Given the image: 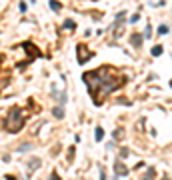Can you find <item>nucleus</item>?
Segmentation results:
<instances>
[{
	"label": "nucleus",
	"instance_id": "15",
	"mask_svg": "<svg viewBox=\"0 0 172 180\" xmlns=\"http://www.w3.org/2000/svg\"><path fill=\"white\" fill-rule=\"evenodd\" d=\"M128 20H130V22H138V20H140V14H132V18H128Z\"/></svg>",
	"mask_w": 172,
	"mask_h": 180
},
{
	"label": "nucleus",
	"instance_id": "9",
	"mask_svg": "<svg viewBox=\"0 0 172 180\" xmlns=\"http://www.w3.org/2000/svg\"><path fill=\"white\" fill-rule=\"evenodd\" d=\"M168 30H170V28H168L166 24H160V26H158V34H160V36H166Z\"/></svg>",
	"mask_w": 172,
	"mask_h": 180
},
{
	"label": "nucleus",
	"instance_id": "14",
	"mask_svg": "<svg viewBox=\"0 0 172 180\" xmlns=\"http://www.w3.org/2000/svg\"><path fill=\"white\" fill-rule=\"evenodd\" d=\"M28 150H32V144H24V146L18 148V152H28Z\"/></svg>",
	"mask_w": 172,
	"mask_h": 180
},
{
	"label": "nucleus",
	"instance_id": "13",
	"mask_svg": "<svg viewBox=\"0 0 172 180\" xmlns=\"http://www.w3.org/2000/svg\"><path fill=\"white\" fill-rule=\"evenodd\" d=\"M74 26H76V24H74V20H66V22H64V28H66V30H74Z\"/></svg>",
	"mask_w": 172,
	"mask_h": 180
},
{
	"label": "nucleus",
	"instance_id": "16",
	"mask_svg": "<svg viewBox=\"0 0 172 180\" xmlns=\"http://www.w3.org/2000/svg\"><path fill=\"white\" fill-rule=\"evenodd\" d=\"M150 34H152V30H150V26H146V34H144V36H146V38H150Z\"/></svg>",
	"mask_w": 172,
	"mask_h": 180
},
{
	"label": "nucleus",
	"instance_id": "5",
	"mask_svg": "<svg viewBox=\"0 0 172 180\" xmlns=\"http://www.w3.org/2000/svg\"><path fill=\"white\" fill-rule=\"evenodd\" d=\"M114 174H116V176H126L128 168L122 164V162H116V164H114Z\"/></svg>",
	"mask_w": 172,
	"mask_h": 180
},
{
	"label": "nucleus",
	"instance_id": "3",
	"mask_svg": "<svg viewBox=\"0 0 172 180\" xmlns=\"http://www.w3.org/2000/svg\"><path fill=\"white\" fill-rule=\"evenodd\" d=\"M90 58H92V52H88V48H86V46L78 44V62L84 64V62H88Z\"/></svg>",
	"mask_w": 172,
	"mask_h": 180
},
{
	"label": "nucleus",
	"instance_id": "1",
	"mask_svg": "<svg viewBox=\"0 0 172 180\" xmlns=\"http://www.w3.org/2000/svg\"><path fill=\"white\" fill-rule=\"evenodd\" d=\"M84 82H86V86H88V92H90L92 96L96 98V104L102 100L104 96H108L112 90L120 84L118 80H116V76H112V72L110 70H94V72H86L84 76Z\"/></svg>",
	"mask_w": 172,
	"mask_h": 180
},
{
	"label": "nucleus",
	"instance_id": "11",
	"mask_svg": "<svg viewBox=\"0 0 172 180\" xmlns=\"http://www.w3.org/2000/svg\"><path fill=\"white\" fill-rule=\"evenodd\" d=\"M162 52H164V48H162V46H154V48H152V56H160Z\"/></svg>",
	"mask_w": 172,
	"mask_h": 180
},
{
	"label": "nucleus",
	"instance_id": "10",
	"mask_svg": "<svg viewBox=\"0 0 172 180\" xmlns=\"http://www.w3.org/2000/svg\"><path fill=\"white\" fill-rule=\"evenodd\" d=\"M52 114H54L56 118H62V116H64V110H62V106H56V108L52 110Z\"/></svg>",
	"mask_w": 172,
	"mask_h": 180
},
{
	"label": "nucleus",
	"instance_id": "12",
	"mask_svg": "<svg viewBox=\"0 0 172 180\" xmlns=\"http://www.w3.org/2000/svg\"><path fill=\"white\" fill-rule=\"evenodd\" d=\"M94 138H96L98 142H100V140L104 138V130H102V128H96V134H94Z\"/></svg>",
	"mask_w": 172,
	"mask_h": 180
},
{
	"label": "nucleus",
	"instance_id": "8",
	"mask_svg": "<svg viewBox=\"0 0 172 180\" xmlns=\"http://www.w3.org/2000/svg\"><path fill=\"white\" fill-rule=\"evenodd\" d=\"M50 8H52L54 12H60L62 6H60V2H58V0H50Z\"/></svg>",
	"mask_w": 172,
	"mask_h": 180
},
{
	"label": "nucleus",
	"instance_id": "7",
	"mask_svg": "<svg viewBox=\"0 0 172 180\" xmlns=\"http://www.w3.org/2000/svg\"><path fill=\"white\" fill-rule=\"evenodd\" d=\"M130 42H132V44L136 46V48H140V46H142V36H140V34H132Z\"/></svg>",
	"mask_w": 172,
	"mask_h": 180
},
{
	"label": "nucleus",
	"instance_id": "4",
	"mask_svg": "<svg viewBox=\"0 0 172 180\" xmlns=\"http://www.w3.org/2000/svg\"><path fill=\"white\" fill-rule=\"evenodd\" d=\"M124 16H126V12H118V16H116V22H114V36H120L122 34V22H124Z\"/></svg>",
	"mask_w": 172,
	"mask_h": 180
},
{
	"label": "nucleus",
	"instance_id": "2",
	"mask_svg": "<svg viewBox=\"0 0 172 180\" xmlns=\"http://www.w3.org/2000/svg\"><path fill=\"white\" fill-rule=\"evenodd\" d=\"M22 124H24V118H22L20 108H12L10 114L6 116V122H4L6 130H8V132H18V130L22 128Z\"/></svg>",
	"mask_w": 172,
	"mask_h": 180
},
{
	"label": "nucleus",
	"instance_id": "6",
	"mask_svg": "<svg viewBox=\"0 0 172 180\" xmlns=\"http://www.w3.org/2000/svg\"><path fill=\"white\" fill-rule=\"evenodd\" d=\"M40 166V158H32V160H28V172H32L34 168Z\"/></svg>",
	"mask_w": 172,
	"mask_h": 180
}]
</instances>
